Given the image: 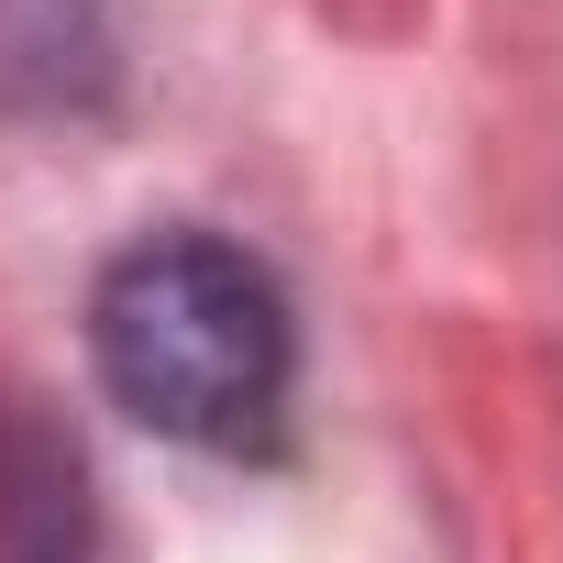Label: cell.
Segmentation results:
<instances>
[{
  "mask_svg": "<svg viewBox=\"0 0 563 563\" xmlns=\"http://www.w3.org/2000/svg\"><path fill=\"white\" fill-rule=\"evenodd\" d=\"M89 354L144 431L199 453H243L288 409V310H276L265 265L210 232H155L100 276Z\"/></svg>",
  "mask_w": 563,
  "mask_h": 563,
  "instance_id": "obj_1",
  "label": "cell"
}]
</instances>
